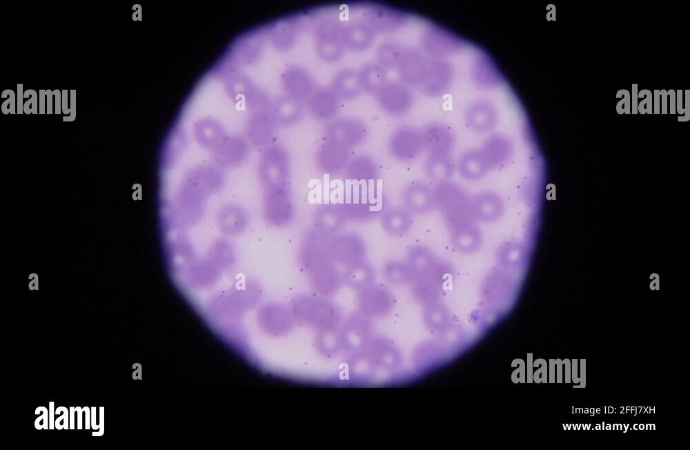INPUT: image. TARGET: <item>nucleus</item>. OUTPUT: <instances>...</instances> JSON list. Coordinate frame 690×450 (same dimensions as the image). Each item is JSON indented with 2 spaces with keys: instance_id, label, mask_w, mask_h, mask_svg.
Instances as JSON below:
<instances>
[{
  "instance_id": "nucleus-3",
  "label": "nucleus",
  "mask_w": 690,
  "mask_h": 450,
  "mask_svg": "<svg viewBox=\"0 0 690 450\" xmlns=\"http://www.w3.org/2000/svg\"><path fill=\"white\" fill-rule=\"evenodd\" d=\"M368 127L365 121L354 116H337L325 123L322 139L336 143L351 152L368 139Z\"/></svg>"
},
{
  "instance_id": "nucleus-9",
  "label": "nucleus",
  "mask_w": 690,
  "mask_h": 450,
  "mask_svg": "<svg viewBox=\"0 0 690 450\" xmlns=\"http://www.w3.org/2000/svg\"><path fill=\"white\" fill-rule=\"evenodd\" d=\"M316 229L331 236L340 233L348 222L342 204L326 203L319 205L313 215Z\"/></svg>"
},
{
  "instance_id": "nucleus-4",
  "label": "nucleus",
  "mask_w": 690,
  "mask_h": 450,
  "mask_svg": "<svg viewBox=\"0 0 690 450\" xmlns=\"http://www.w3.org/2000/svg\"><path fill=\"white\" fill-rule=\"evenodd\" d=\"M337 265L331 259H328L308 271L306 274L310 291L304 293L329 300L339 309L336 300L344 284L342 273Z\"/></svg>"
},
{
  "instance_id": "nucleus-28",
  "label": "nucleus",
  "mask_w": 690,
  "mask_h": 450,
  "mask_svg": "<svg viewBox=\"0 0 690 450\" xmlns=\"http://www.w3.org/2000/svg\"><path fill=\"white\" fill-rule=\"evenodd\" d=\"M22 88H23V85L22 84H18L17 85V91H18V108H19V110H20V112H22V111H21Z\"/></svg>"
},
{
  "instance_id": "nucleus-5",
  "label": "nucleus",
  "mask_w": 690,
  "mask_h": 450,
  "mask_svg": "<svg viewBox=\"0 0 690 450\" xmlns=\"http://www.w3.org/2000/svg\"><path fill=\"white\" fill-rule=\"evenodd\" d=\"M328 257L337 264L347 265L366 258L367 248L362 237L355 233H338L325 242Z\"/></svg>"
},
{
  "instance_id": "nucleus-26",
  "label": "nucleus",
  "mask_w": 690,
  "mask_h": 450,
  "mask_svg": "<svg viewBox=\"0 0 690 450\" xmlns=\"http://www.w3.org/2000/svg\"><path fill=\"white\" fill-rule=\"evenodd\" d=\"M75 408L70 407L69 409V429H75Z\"/></svg>"
},
{
  "instance_id": "nucleus-10",
  "label": "nucleus",
  "mask_w": 690,
  "mask_h": 450,
  "mask_svg": "<svg viewBox=\"0 0 690 450\" xmlns=\"http://www.w3.org/2000/svg\"><path fill=\"white\" fill-rule=\"evenodd\" d=\"M472 208L475 218L491 223L503 215L504 204L500 196L493 191H484L472 199Z\"/></svg>"
},
{
  "instance_id": "nucleus-24",
  "label": "nucleus",
  "mask_w": 690,
  "mask_h": 450,
  "mask_svg": "<svg viewBox=\"0 0 690 450\" xmlns=\"http://www.w3.org/2000/svg\"><path fill=\"white\" fill-rule=\"evenodd\" d=\"M90 413H91V415H90V426H91V428L92 429H94V430H97V429H99V424H97V420H96V418H97V415H96L97 414V409H96L95 407H91V411H90Z\"/></svg>"
},
{
  "instance_id": "nucleus-6",
  "label": "nucleus",
  "mask_w": 690,
  "mask_h": 450,
  "mask_svg": "<svg viewBox=\"0 0 690 450\" xmlns=\"http://www.w3.org/2000/svg\"><path fill=\"white\" fill-rule=\"evenodd\" d=\"M346 148L333 141L322 139L315 153V163L322 173L333 176L344 173L352 155Z\"/></svg>"
},
{
  "instance_id": "nucleus-13",
  "label": "nucleus",
  "mask_w": 690,
  "mask_h": 450,
  "mask_svg": "<svg viewBox=\"0 0 690 450\" xmlns=\"http://www.w3.org/2000/svg\"><path fill=\"white\" fill-rule=\"evenodd\" d=\"M406 263L411 275V284L427 280L433 274V257L425 246L417 245L411 248Z\"/></svg>"
},
{
  "instance_id": "nucleus-12",
  "label": "nucleus",
  "mask_w": 690,
  "mask_h": 450,
  "mask_svg": "<svg viewBox=\"0 0 690 450\" xmlns=\"http://www.w3.org/2000/svg\"><path fill=\"white\" fill-rule=\"evenodd\" d=\"M344 173L352 182L367 183L378 177L379 168L371 155L362 153L351 157Z\"/></svg>"
},
{
  "instance_id": "nucleus-19",
  "label": "nucleus",
  "mask_w": 690,
  "mask_h": 450,
  "mask_svg": "<svg viewBox=\"0 0 690 450\" xmlns=\"http://www.w3.org/2000/svg\"><path fill=\"white\" fill-rule=\"evenodd\" d=\"M499 255L500 260L504 266L514 268L522 264L524 250L520 244L510 242L502 246Z\"/></svg>"
},
{
  "instance_id": "nucleus-25",
  "label": "nucleus",
  "mask_w": 690,
  "mask_h": 450,
  "mask_svg": "<svg viewBox=\"0 0 690 450\" xmlns=\"http://www.w3.org/2000/svg\"><path fill=\"white\" fill-rule=\"evenodd\" d=\"M83 410L85 413V429L88 430L90 428V409L88 407H84Z\"/></svg>"
},
{
  "instance_id": "nucleus-15",
  "label": "nucleus",
  "mask_w": 690,
  "mask_h": 450,
  "mask_svg": "<svg viewBox=\"0 0 690 450\" xmlns=\"http://www.w3.org/2000/svg\"><path fill=\"white\" fill-rule=\"evenodd\" d=\"M424 170L427 176L437 182L449 181L455 170V157L445 155H428L424 159Z\"/></svg>"
},
{
  "instance_id": "nucleus-20",
  "label": "nucleus",
  "mask_w": 690,
  "mask_h": 450,
  "mask_svg": "<svg viewBox=\"0 0 690 450\" xmlns=\"http://www.w3.org/2000/svg\"><path fill=\"white\" fill-rule=\"evenodd\" d=\"M41 411H43V413L34 420V427L38 430L42 429L48 430L49 429V417L48 415L49 411L45 407H39L35 409L34 414H39Z\"/></svg>"
},
{
  "instance_id": "nucleus-22",
  "label": "nucleus",
  "mask_w": 690,
  "mask_h": 450,
  "mask_svg": "<svg viewBox=\"0 0 690 450\" xmlns=\"http://www.w3.org/2000/svg\"><path fill=\"white\" fill-rule=\"evenodd\" d=\"M99 431L92 432V436H101L104 433V407H99Z\"/></svg>"
},
{
  "instance_id": "nucleus-21",
  "label": "nucleus",
  "mask_w": 690,
  "mask_h": 450,
  "mask_svg": "<svg viewBox=\"0 0 690 450\" xmlns=\"http://www.w3.org/2000/svg\"><path fill=\"white\" fill-rule=\"evenodd\" d=\"M61 411H63V413L60 417L57 418L55 422V428L58 430H61L63 428L64 429H68V410L66 407L61 406L57 407L55 410V413L59 414Z\"/></svg>"
},
{
  "instance_id": "nucleus-1",
  "label": "nucleus",
  "mask_w": 690,
  "mask_h": 450,
  "mask_svg": "<svg viewBox=\"0 0 690 450\" xmlns=\"http://www.w3.org/2000/svg\"><path fill=\"white\" fill-rule=\"evenodd\" d=\"M434 189L435 206L445 217L448 226L453 230L473 224L475 218L472 199L459 186L450 181L438 183Z\"/></svg>"
},
{
  "instance_id": "nucleus-14",
  "label": "nucleus",
  "mask_w": 690,
  "mask_h": 450,
  "mask_svg": "<svg viewBox=\"0 0 690 450\" xmlns=\"http://www.w3.org/2000/svg\"><path fill=\"white\" fill-rule=\"evenodd\" d=\"M412 215L404 207L389 208L381 215V226L384 231L391 236H403L412 227Z\"/></svg>"
},
{
  "instance_id": "nucleus-8",
  "label": "nucleus",
  "mask_w": 690,
  "mask_h": 450,
  "mask_svg": "<svg viewBox=\"0 0 690 450\" xmlns=\"http://www.w3.org/2000/svg\"><path fill=\"white\" fill-rule=\"evenodd\" d=\"M342 275L343 284L353 293L354 301L358 293L375 283V268L366 258L346 265Z\"/></svg>"
},
{
  "instance_id": "nucleus-23",
  "label": "nucleus",
  "mask_w": 690,
  "mask_h": 450,
  "mask_svg": "<svg viewBox=\"0 0 690 450\" xmlns=\"http://www.w3.org/2000/svg\"><path fill=\"white\" fill-rule=\"evenodd\" d=\"M54 404H55L54 402H49V411H49V418H48L49 422H48V424H49V429H51V430H53L54 428H55V419H54L55 418L54 416H55V412H54Z\"/></svg>"
},
{
  "instance_id": "nucleus-17",
  "label": "nucleus",
  "mask_w": 690,
  "mask_h": 450,
  "mask_svg": "<svg viewBox=\"0 0 690 450\" xmlns=\"http://www.w3.org/2000/svg\"><path fill=\"white\" fill-rule=\"evenodd\" d=\"M342 206L348 221H367L374 215L375 211L371 204L363 199L362 195V197L358 195H353L351 199L344 201Z\"/></svg>"
},
{
  "instance_id": "nucleus-2",
  "label": "nucleus",
  "mask_w": 690,
  "mask_h": 450,
  "mask_svg": "<svg viewBox=\"0 0 690 450\" xmlns=\"http://www.w3.org/2000/svg\"><path fill=\"white\" fill-rule=\"evenodd\" d=\"M438 99L426 118L420 124L406 123L397 126L390 134L387 141V150L395 160L402 163H411L417 160L422 155L426 157L422 126L433 113L442 100Z\"/></svg>"
},
{
  "instance_id": "nucleus-27",
  "label": "nucleus",
  "mask_w": 690,
  "mask_h": 450,
  "mask_svg": "<svg viewBox=\"0 0 690 450\" xmlns=\"http://www.w3.org/2000/svg\"><path fill=\"white\" fill-rule=\"evenodd\" d=\"M75 411L77 412V429H82V413L83 412V409L81 407H75Z\"/></svg>"
},
{
  "instance_id": "nucleus-18",
  "label": "nucleus",
  "mask_w": 690,
  "mask_h": 450,
  "mask_svg": "<svg viewBox=\"0 0 690 450\" xmlns=\"http://www.w3.org/2000/svg\"><path fill=\"white\" fill-rule=\"evenodd\" d=\"M385 281L393 286H404L411 284V275L406 262L389 260L382 267Z\"/></svg>"
},
{
  "instance_id": "nucleus-11",
  "label": "nucleus",
  "mask_w": 690,
  "mask_h": 450,
  "mask_svg": "<svg viewBox=\"0 0 690 450\" xmlns=\"http://www.w3.org/2000/svg\"><path fill=\"white\" fill-rule=\"evenodd\" d=\"M457 169L464 179L477 181L491 170L488 164L484 148H474L464 153L457 162Z\"/></svg>"
},
{
  "instance_id": "nucleus-16",
  "label": "nucleus",
  "mask_w": 690,
  "mask_h": 450,
  "mask_svg": "<svg viewBox=\"0 0 690 450\" xmlns=\"http://www.w3.org/2000/svg\"><path fill=\"white\" fill-rule=\"evenodd\" d=\"M482 237L480 231L473 224L453 230L451 243L458 252L472 253L481 246Z\"/></svg>"
},
{
  "instance_id": "nucleus-7",
  "label": "nucleus",
  "mask_w": 690,
  "mask_h": 450,
  "mask_svg": "<svg viewBox=\"0 0 690 450\" xmlns=\"http://www.w3.org/2000/svg\"><path fill=\"white\" fill-rule=\"evenodd\" d=\"M404 207L412 215L429 213L435 206L434 189L424 182L411 183L402 195Z\"/></svg>"
}]
</instances>
